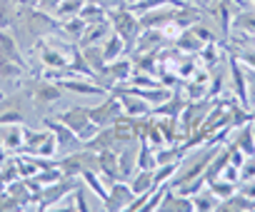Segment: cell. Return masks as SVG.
<instances>
[{"instance_id": "obj_28", "label": "cell", "mask_w": 255, "mask_h": 212, "mask_svg": "<svg viewBox=\"0 0 255 212\" xmlns=\"http://www.w3.org/2000/svg\"><path fill=\"white\" fill-rule=\"evenodd\" d=\"M225 87H228V82H225V70H220L218 75H213V77L208 80V100L220 97V95L225 92Z\"/></svg>"}, {"instance_id": "obj_44", "label": "cell", "mask_w": 255, "mask_h": 212, "mask_svg": "<svg viewBox=\"0 0 255 212\" xmlns=\"http://www.w3.org/2000/svg\"><path fill=\"white\" fill-rule=\"evenodd\" d=\"M243 3H245V0H243Z\"/></svg>"}, {"instance_id": "obj_39", "label": "cell", "mask_w": 255, "mask_h": 212, "mask_svg": "<svg viewBox=\"0 0 255 212\" xmlns=\"http://www.w3.org/2000/svg\"><path fill=\"white\" fill-rule=\"evenodd\" d=\"M3 100H5V92H3V90H0V102H3Z\"/></svg>"}, {"instance_id": "obj_17", "label": "cell", "mask_w": 255, "mask_h": 212, "mask_svg": "<svg viewBox=\"0 0 255 212\" xmlns=\"http://www.w3.org/2000/svg\"><path fill=\"white\" fill-rule=\"evenodd\" d=\"M83 5H85V0H60L58 8L53 10V18H55L58 23H63V20H68V18H75V15H80Z\"/></svg>"}, {"instance_id": "obj_19", "label": "cell", "mask_w": 255, "mask_h": 212, "mask_svg": "<svg viewBox=\"0 0 255 212\" xmlns=\"http://www.w3.org/2000/svg\"><path fill=\"white\" fill-rule=\"evenodd\" d=\"M180 165H183V162H165V165H158V167L153 170V185H155V187H165V185L178 175Z\"/></svg>"}, {"instance_id": "obj_37", "label": "cell", "mask_w": 255, "mask_h": 212, "mask_svg": "<svg viewBox=\"0 0 255 212\" xmlns=\"http://www.w3.org/2000/svg\"><path fill=\"white\" fill-rule=\"evenodd\" d=\"M15 5H28V0H13Z\"/></svg>"}, {"instance_id": "obj_16", "label": "cell", "mask_w": 255, "mask_h": 212, "mask_svg": "<svg viewBox=\"0 0 255 212\" xmlns=\"http://www.w3.org/2000/svg\"><path fill=\"white\" fill-rule=\"evenodd\" d=\"M80 180L88 185V190H90L93 195H98V200H103V202H105L108 190H105V182H103V177H100V172H98V170H83V172H80Z\"/></svg>"}, {"instance_id": "obj_29", "label": "cell", "mask_w": 255, "mask_h": 212, "mask_svg": "<svg viewBox=\"0 0 255 212\" xmlns=\"http://www.w3.org/2000/svg\"><path fill=\"white\" fill-rule=\"evenodd\" d=\"M23 123H25V118L15 108H8L3 115H0V128H5V125H23Z\"/></svg>"}, {"instance_id": "obj_7", "label": "cell", "mask_w": 255, "mask_h": 212, "mask_svg": "<svg viewBox=\"0 0 255 212\" xmlns=\"http://www.w3.org/2000/svg\"><path fill=\"white\" fill-rule=\"evenodd\" d=\"M133 190L130 185H125V180H115L108 185V197H105V210H125L128 205L133 202Z\"/></svg>"}, {"instance_id": "obj_10", "label": "cell", "mask_w": 255, "mask_h": 212, "mask_svg": "<svg viewBox=\"0 0 255 212\" xmlns=\"http://www.w3.org/2000/svg\"><path fill=\"white\" fill-rule=\"evenodd\" d=\"M80 55H83V60L88 63V68L100 80L105 75V70H108V63H105V55H103V45H85V48H80Z\"/></svg>"}, {"instance_id": "obj_31", "label": "cell", "mask_w": 255, "mask_h": 212, "mask_svg": "<svg viewBox=\"0 0 255 212\" xmlns=\"http://www.w3.org/2000/svg\"><path fill=\"white\" fill-rule=\"evenodd\" d=\"M220 177H223V180H228V182H235V185H240V167H235V165H230V162H228Z\"/></svg>"}, {"instance_id": "obj_20", "label": "cell", "mask_w": 255, "mask_h": 212, "mask_svg": "<svg viewBox=\"0 0 255 212\" xmlns=\"http://www.w3.org/2000/svg\"><path fill=\"white\" fill-rule=\"evenodd\" d=\"M233 142L245 152V157H255V130H253V125H243Z\"/></svg>"}, {"instance_id": "obj_5", "label": "cell", "mask_w": 255, "mask_h": 212, "mask_svg": "<svg viewBox=\"0 0 255 212\" xmlns=\"http://www.w3.org/2000/svg\"><path fill=\"white\" fill-rule=\"evenodd\" d=\"M228 65H230V90L233 95L238 97L240 105H245V108L250 110V90H248V75H245V65L238 60V55L230 53L228 58Z\"/></svg>"}, {"instance_id": "obj_35", "label": "cell", "mask_w": 255, "mask_h": 212, "mask_svg": "<svg viewBox=\"0 0 255 212\" xmlns=\"http://www.w3.org/2000/svg\"><path fill=\"white\" fill-rule=\"evenodd\" d=\"M245 75H248V90H250V105H253V100H255V70L245 68Z\"/></svg>"}, {"instance_id": "obj_34", "label": "cell", "mask_w": 255, "mask_h": 212, "mask_svg": "<svg viewBox=\"0 0 255 212\" xmlns=\"http://www.w3.org/2000/svg\"><path fill=\"white\" fill-rule=\"evenodd\" d=\"M58 3H60V0H38L35 8H38V10H43V13H50V15H53V10L58 8Z\"/></svg>"}, {"instance_id": "obj_40", "label": "cell", "mask_w": 255, "mask_h": 212, "mask_svg": "<svg viewBox=\"0 0 255 212\" xmlns=\"http://www.w3.org/2000/svg\"><path fill=\"white\" fill-rule=\"evenodd\" d=\"M5 190V185H3V180H0V192H3Z\"/></svg>"}, {"instance_id": "obj_15", "label": "cell", "mask_w": 255, "mask_h": 212, "mask_svg": "<svg viewBox=\"0 0 255 212\" xmlns=\"http://www.w3.org/2000/svg\"><path fill=\"white\" fill-rule=\"evenodd\" d=\"M215 210H223V212H245V210H255V200L245 197L243 192H235V195L220 200Z\"/></svg>"}, {"instance_id": "obj_32", "label": "cell", "mask_w": 255, "mask_h": 212, "mask_svg": "<svg viewBox=\"0 0 255 212\" xmlns=\"http://www.w3.org/2000/svg\"><path fill=\"white\" fill-rule=\"evenodd\" d=\"M193 33H195V35H198L205 45H208V43H215V35H213L205 25H200V23H195V25H193Z\"/></svg>"}, {"instance_id": "obj_25", "label": "cell", "mask_w": 255, "mask_h": 212, "mask_svg": "<svg viewBox=\"0 0 255 212\" xmlns=\"http://www.w3.org/2000/svg\"><path fill=\"white\" fill-rule=\"evenodd\" d=\"M80 18L85 23H100V20H108V8L100 5V3H90V0H85V5L80 10Z\"/></svg>"}, {"instance_id": "obj_41", "label": "cell", "mask_w": 255, "mask_h": 212, "mask_svg": "<svg viewBox=\"0 0 255 212\" xmlns=\"http://www.w3.org/2000/svg\"><path fill=\"white\" fill-rule=\"evenodd\" d=\"M200 3H208V0H200Z\"/></svg>"}, {"instance_id": "obj_42", "label": "cell", "mask_w": 255, "mask_h": 212, "mask_svg": "<svg viewBox=\"0 0 255 212\" xmlns=\"http://www.w3.org/2000/svg\"><path fill=\"white\" fill-rule=\"evenodd\" d=\"M253 130H255V123H253Z\"/></svg>"}, {"instance_id": "obj_12", "label": "cell", "mask_w": 255, "mask_h": 212, "mask_svg": "<svg viewBox=\"0 0 255 212\" xmlns=\"http://www.w3.org/2000/svg\"><path fill=\"white\" fill-rule=\"evenodd\" d=\"M160 210H165V212H193V200L185 197V195H178L173 190H165Z\"/></svg>"}, {"instance_id": "obj_14", "label": "cell", "mask_w": 255, "mask_h": 212, "mask_svg": "<svg viewBox=\"0 0 255 212\" xmlns=\"http://www.w3.org/2000/svg\"><path fill=\"white\" fill-rule=\"evenodd\" d=\"M173 43H175V48H178L180 53H188V55H198V53L203 50V45H205V43L193 33V28H185Z\"/></svg>"}, {"instance_id": "obj_33", "label": "cell", "mask_w": 255, "mask_h": 212, "mask_svg": "<svg viewBox=\"0 0 255 212\" xmlns=\"http://www.w3.org/2000/svg\"><path fill=\"white\" fill-rule=\"evenodd\" d=\"M233 55H238V60H240L245 68L255 70V48H253V50H248V53H233Z\"/></svg>"}, {"instance_id": "obj_18", "label": "cell", "mask_w": 255, "mask_h": 212, "mask_svg": "<svg viewBox=\"0 0 255 212\" xmlns=\"http://www.w3.org/2000/svg\"><path fill=\"white\" fill-rule=\"evenodd\" d=\"M8 150V155H18L23 147V125H8V133L0 138Z\"/></svg>"}, {"instance_id": "obj_4", "label": "cell", "mask_w": 255, "mask_h": 212, "mask_svg": "<svg viewBox=\"0 0 255 212\" xmlns=\"http://www.w3.org/2000/svg\"><path fill=\"white\" fill-rule=\"evenodd\" d=\"M43 125L53 133V138H55V142H58V150L65 152V155H68V152H75V150H80V147L85 145V142H83L68 125H63L58 118H45Z\"/></svg>"}, {"instance_id": "obj_8", "label": "cell", "mask_w": 255, "mask_h": 212, "mask_svg": "<svg viewBox=\"0 0 255 212\" xmlns=\"http://www.w3.org/2000/svg\"><path fill=\"white\" fill-rule=\"evenodd\" d=\"M63 97V87L53 80H43L33 87V105H38V108H43V105H53Z\"/></svg>"}, {"instance_id": "obj_6", "label": "cell", "mask_w": 255, "mask_h": 212, "mask_svg": "<svg viewBox=\"0 0 255 212\" xmlns=\"http://www.w3.org/2000/svg\"><path fill=\"white\" fill-rule=\"evenodd\" d=\"M80 182H78V177H60L58 182H53V185H48V187H43L40 190V210H53L65 195H70L75 187H78Z\"/></svg>"}, {"instance_id": "obj_22", "label": "cell", "mask_w": 255, "mask_h": 212, "mask_svg": "<svg viewBox=\"0 0 255 212\" xmlns=\"http://www.w3.org/2000/svg\"><path fill=\"white\" fill-rule=\"evenodd\" d=\"M158 162H155V147L140 138V147H138V170H155Z\"/></svg>"}, {"instance_id": "obj_11", "label": "cell", "mask_w": 255, "mask_h": 212, "mask_svg": "<svg viewBox=\"0 0 255 212\" xmlns=\"http://www.w3.org/2000/svg\"><path fill=\"white\" fill-rule=\"evenodd\" d=\"M138 172V150H120L118 152V177L120 180H130Z\"/></svg>"}, {"instance_id": "obj_24", "label": "cell", "mask_w": 255, "mask_h": 212, "mask_svg": "<svg viewBox=\"0 0 255 212\" xmlns=\"http://www.w3.org/2000/svg\"><path fill=\"white\" fill-rule=\"evenodd\" d=\"M25 70L23 65L18 63H10V60H0V80H5V82H20L25 77Z\"/></svg>"}, {"instance_id": "obj_9", "label": "cell", "mask_w": 255, "mask_h": 212, "mask_svg": "<svg viewBox=\"0 0 255 212\" xmlns=\"http://www.w3.org/2000/svg\"><path fill=\"white\" fill-rule=\"evenodd\" d=\"M113 33L110 23L108 20H100V23H88L83 38H80V45L78 48H85V45H103V40Z\"/></svg>"}, {"instance_id": "obj_30", "label": "cell", "mask_w": 255, "mask_h": 212, "mask_svg": "<svg viewBox=\"0 0 255 212\" xmlns=\"http://www.w3.org/2000/svg\"><path fill=\"white\" fill-rule=\"evenodd\" d=\"M5 210H20V200L10 195L8 190L0 192V212H5Z\"/></svg>"}, {"instance_id": "obj_2", "label": "cell", "mask_w": 255, "mask_h": 212, "mask_svg": "<svg viewBox=\"0 0 255 212\" xmlns=\"http://www.w3.org/2000/svg\"><path fill=\"white\" fill-rule=\"evenodd\" d=\"M53 118H58L63 125H68L83 142H88L100 128L90 120V115H88V108H68V110H63V113H58V115H53Z\"/></svg>"}, {"instance_id": "obj_3", "label": "cell", "mask_w": 255, "mask_h": 212, "mask_svg": "<svg viewBox=\"0 0 255 212\" xmlns=\"http://www.w3.org/2000/svg\"><path fill=\"white\" fill-rule=\"evenodd\" d=\"M88 115H90V120H93L98 128H108V125H113L115 120L123 118V105H120V100H118L113 92H108L100 105H93V108H88Z\"/></svg>"}, {"instance_id": "obj_43", "label": "cell", "mask_w": 255, "mask_h": 212, "mask_svg": "<svg viewBox=\"0 0 255 212\" xmlns=\"http://www.w3.org/2000/svg\"><path fill=\"white\" fill-rule=\"evenodd\" d=\"M253 123H255V118H253Z\"/></svg>"}, {"instance_id": "obj_38", "label": "cell", "mask_w": 255, "mask_h": 212, "mask_svg": "<svg viewBox=\"0 0 255 212\" xmlns=\"http://www.w3.org/2000/svg\"><path fill=\"white\" fill-rule=\"evenodd\" d=\"M90 3H100V5H108V0H90Z\"/></svg>"}, {"instance_id": "obj_1", "label": "cell", "mask_w": 255, "mask_h": 212, "mask_svg": "<svg viewBox=\"0 0 255 212\" xmlns=\"http://www.w3.org/2000/svg\"><path fill=\"white\" fill-rule=\"evenodd\" d=\"M108 23H110L113 33H118L125 43H135L138 35H140V20L128 5L110 8L108 10Z\"/></svg>"}, {"instance_id": "obj_21", "label": "cell", "mask_w": 255, "mask_h": 212, "mask_svg": "<svg viewBox=\"0 0 255 212\" xmlns=\"http://www.w3.org/2000/svg\"><path fill=\"white\" fill-rule=\"evenodd\" d=\"M58 28H60V33H63L65 38L80 40V38H83V33H85V28H88V23H85L80 15H75V18H68V20L58 23Z\"/></svg>"}, {"instance_id": "obj_23", "label": "cell", "mask_w": 255, "mask_h": 212, "mask_svg": "<svg viewBox=\"0 0 255 212\" xmlns=\"http://www.w3.org/2000/svg\"><path fill=\"white\" fill-rule=\"evenodd\" d=\"M130 190H133V195H143V192L155 190V185H153V170H138L130 177Z\"/></svg>"}, {"instance_id": "obj_27", "label": "cell", "mask_w": 255, "mask_h": 212, "mask_svg": "<svg viewBox=\"0 0 255 212\" xmlns=\"http://www.w3.org/2000/svg\"><path fill=\"white\" fill-rule=\"evenodd\" d=\"M208 187H210V192H213L218 200H225V197H230V195H235V192H238V185H235V182H228V180H223V177L210 180V182H208Z\"/></svg>"}, {"instance_id": "obj_26", "label": "cell", "mask_w": 255, "mask_h": 212, "mask_svg": "<svg viewBox=\"0 0 255 212\" xmlns=\"http://www.w3.org/2000/svg\"><path fill=\"white\" fill-rule=\"evenodd\" d=\"M190 200H193V210H200V212L215 210V207H218V202H220V200H218V197H215V195L210 192V187H208V192H205V190L195 192V195H193Z\"/></svg>"}, {"instance_id": "obj_36", "label": "cell", "mask_w": 255, "mask_h": 212, "mask_svg": "<svg viewBox=\"0 0 255 212\" xmlns=\"http://www.w3.org/2000/svg\"><path fill=\"white\" fill-rule=\"evenodd\" d=\"M5 160H8V150H5V145H3V140H0V167L5 165Z\"/></svg>"}, {"instance_id": "obj_13", "label": "cell", "mask_w": 255, "mask_h": 212, "mask_svg": "<svg viewBox=\"0 0 255 212\" xmlns=\"http://www.w3.org/2000/svg\"><path fill=\"white\" fill-rule=\"evenodd\" d=\"M103 55H105V63H113V60L128 55V43H125L118 33H110V35L103 40Z\"/></svg>"}]
</instances>
